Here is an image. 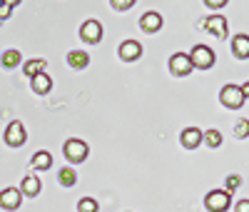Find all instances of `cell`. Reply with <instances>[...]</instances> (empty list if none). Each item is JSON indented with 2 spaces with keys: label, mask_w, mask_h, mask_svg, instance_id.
Segmentation results:
<instances>
[{
  "label": "cell",
  "mask_w": 249,
  "mask_h": 212,
  "mask_svg": "<svg viewBox=\"0 0 249 212\" xmlns=\"http://www.w3.org/2000/svg\"><path fill=\"white\" fill-rule=\"evenodd\" d=\"M190 62H192V68L207 70V68L214 65V53L207 48V45H195L192 53H190Z\"/></svg>",
  "instance_id": "cell-1"
},
{
  "label": "cell",
  "mask_w": 249,
  "mask_h": 212,
  "mask_svg": "<svg viewBox=\"0 0 249 212\" xmlns=\"http://www.w3.org/2000/svg\"><path fill=\"white\" fill-rule=\"evenodd\" d=\"M219 100H222V105L224 108H230V110H239L242 105H244V95H242V90L237 88V85H224L222 88V93H219Z\"/></svg>",
  "instance_id": "cell-2"
},
{
  "label": "cell",
  "mask_w": 249,
  "mask_h": 212,
  "mask_svg": "<svg viewBox=\"0 0 249 212\" xmlns=\"http://www.w3.org/2000/svg\"><path fill=\"white\" fill-rule=\"evenodd\" d=\"M230 202H232V195L227 193V190H212V193L204 197V205L210 212H224L230 207Z\"/></svg>",
  "instance_id": "cell-3"
},
{
  "label": "cell",
  "mask_w": 249,
  "mask_h": 212,
  "mask_svg": "<svg viewBox=\"0 0 249 212\" xmlns=\"http://www.w3.org/2000/svg\"><path fill=\"white\" fill-rule=\"evenodd\" d=\"M88 142H82V140H68L65 142V157L70 160V162H85L88 160Z\"/></svg>",
  "instance_id": "cell-4"
},
{
  "label": "cell",
  "mask_w": 249,
  "mask_h": 212,
  "mask_svg": "<svg viewBox=\"0 0 249 212\" xmlns=\"http://www.w3.org/2000/svg\"><path fill=\"white\" fill-rule=\"evenodd\" d=\"M25 127H23V122L20 120H13L8 127H5V142L10 145V147H20L25 142Z\"/></svg>",
  "instance_id": "cell-5"
},
{
  "label": "cell",
  "mask_w": 249,
  "mask_h": 212,
  "mask_svg": "<svg viewBox=\"0 0 249 212\" xmlns=\"http://www.w3.org/2000/svg\"><path fill=\"white\" fill-rule=\"evenodd\" d=\"M80 38L85 42H90V45H95V42L102 40V25L97 23V20H85L82 28H80Z\"/></svg>",
  "instance_id": "cell-6"
},
{
  "label": "cell",
  "mask_w": 249,
  "mask_h": 212,
  "mask_svg": "<svg viewBox=\"0 0 249 212\" xmlns=\"http://www.w3.org/2000/svg\"><path fill=\"white\" fill-rule=\"evenodd\" d=\"M170 70H172V75H177V77L190 75V73H192L190 55H187V53H177V55H172V58H170Z\"/></svg>",
  "instance_id": "cell-7"
},
{
  "label": "cell",
  "mask_w": 249,
  "mask_h": 212,
  "mask_svg": "<svg viewBox=\"0 0 249 212\" xmlns=\"http://www.w3.org/2000/svg\"><path fill=\"white\" fill-rule=\"evenodd\" d=\"M20 200H23V193L15 190V187H5L3 193H0V207L3 210H18Z\"/></svg>",
  "instance_id": "cell-8"
},
{
  "label": "cell",
  "mask_w": 249,
  "mask_h": 212,
  "mask_svg": "<svg viewBox=\"0 0 249 212\" xmlns=\"http://www.w3.org/2000/svg\"><path fill=\"white\" fill-rule=\"evenodd\" d=\"M142 55V45L137 40H124L122 45H120V58L122 60H127V62H132V60H137Z\"/></svg>",
  "instance_id": "cell-9"
},
{
  "label": "cell",
  "mask_w": 249,
  "mask_h": 212,
  "mask_svg": "<svg viewBox=\"0 0 249 212\" xmlns=\"http://www.w3.org/2000/svg\"><path fill=\"white\" fill-rule=\"evenodd\" d=\"M204 25L210 33H214L217 38H227V18L224 15H210L204 20Z\"/></svg>",
  "instance_id": "cell-10"
},
{
  "label": "cell",
  "mask_w": 249,
  "mask_h": 212,
  "mask_svg": "<svg viewBox=\"0 0 249 212\" xmlns=\"http://www.w3.org/2000/svg\"><path fill=\"white\" fill-rule=\"evenodd\" d=\"M140 25H142V30H144V33H157V30L162 28V15H160V13H155V10L144 13V15H142V20H140Z\"/></svg>",
  "instance_id": "cell-11"
},
{
  "label": "cell",
  "mask_w": 249,
  "mask_h": 212,
  "mask_svg": "<svg viewBox=\"0 0 249 212\" xmlns=\"http://www.w3.org/2000/svg\"><path fill=\"white\" fill-rule=\"evenodd\" d=\"M199 142H202V130H197V127H184L182 130V145L187 147V150L199 147Z\"/></svg>",
  "instance_id": "cell-12"
},
{
  "label": "cell",
  "mask_w": 249,
  "mask_h": 212,
  "mask_svg": "<svg viewBox=\"0 0 249 212\" xmlns=\"http://www.w3.org/2000/svg\"><path fill=\"white\" fill-rule=\"evenodd\" d=\"M232 50H234V55L237 58H249V35H234V40H232Z\"/></svg>",
  "instance_id": "cell-13"
},
{
  "label": "cell",
  "mask_w": 249,
  "mask_h": 212,
  "mask_svg": "<svg viewBox=\"0 0 249 212\" xmlns=\"http://www.w3.org/2000/svg\"><path fill=\"white\" fill-rule=\"evenodd\" d=\"M50 88H53V80H50V75H48V73H40L37 77H33V90H35L37 95L50 93Z\"/></svg>",
  "instance_id": "cell-14"
},
{
  "label": "cell",
  "mask_w": 249,
  "mask_h": 212,
  "mask_svg": "<svg viewBox=\"0 0 249 212\" xmlns=\"http://www.w3.org/2000/svg\"><path fill=\"white\" fill-rule=\"evenodd\" d=\"M68 62H70L72 68L82 70V68H88V65H90V55H88V53H82V50H72V53H68Z\"/></svg>",
  "instance_id": "cell-15"
},
{
  "label": "cell",
  "mask_w": 249,
  "mask_h": 212,
  "mask_svg": "<svg viewBox=\"0 0 249 212\" xmlns=\"http://www.w3.org/2000/svg\"><path fill=\"white\" fill-rule=\"evenodd\" d=\"M20 193L28 195V197H35V195L40 193V180H37V175H28V177L23 180V187H20Z\"/></svg>",
  "instance_id": "cell-16"
},
{
  "label": "cell",
  "mask_w": 249,
  "mask_h": 212,
  "mask_svg": "<svg viewBox=\"0 0 249 212\" xmlns=\"http://www.w3.org/2000/svg\"><path fill=\"white\" fill-rule=\"evenodd\" d=\"M40 73H48V62L45 60H30V62H25V75L28 77H37Z\"/></svg>",
  "instance_id": "cell-17"
},
{
  "label": "cell",
  "mask_w": 249,
  "mask_h": 212,
  "mask_svg": "<svg viewBox=\"0 0 249 212\" xmlns=\"http://www.w3.org/2000/svg\"><path fill=\"white\" fill-rule=\"evenodd\" d=\"M50 165H53V155L50 153H45V150L35 153V157H33V167L35 170H50Z\"/></svg>",
  "instance_id": "cell-18"
},
{
  "label": "cell",
  "mask_w": 249,
  "mask_h": 212,
  "mask_svg": "<svg viewBox=\"0 0 249 212\" xmlns=\"http://www.w3.org/2000/svg\"><path fill=\"white\" fill-rule=\"evenodd\" d=\"M77 182V175H75V170L65 167V170H60V185H65V187H72Z\"/></svg>",
  "instance_id": "cell-19"
},
{
  "label": "cell",
  "mask_w": 249,
  "mask_h": 212,
  "mask_svg": "<svg viewBox=\"0 0 249 212\" xmlns=\"http://www.w3.org/2000/svg\"><path fill=\"white\" fill-rule=\"evenodd\" d=\"M202 140L210 145V147H219V145H222V133H219V130H207V133L202 135Z\"/></svg>",
  "instance_id": "cell-20"
},
{
  "label": "cell",
  "mask_w": 249,
  "mask_h": 212,
  "mask_svg": "<svg viewBox=\"0 0 249 212\" xmlns=\"http://www.w3.org/2000/svg\"><path fill=\"white\" fill-rule=\"evenodd\" d=\"M20 62V53L18 50H5L3 53V68H15Z\"/></svg>",
  "instance_id": "cell-21"
},
{
  "label": "cell",
  "mask_w": 249,
  "mask_h": 212,
  "mask_svg": "<svg viewBox=\"0 0 249 212\" xmlns=\"http://www.w3.org/2000/svg\"><path fill=\"white\" fill-rule=\"evenodd\" d=\"M77 210H80V212H97V202H95L92 197H82V200L77 202Z\"/></svg>",
  "instance_id": "cell-22"
},
{
  "label": "cell",
  "mask_w": 249,
  "mask_h": 212,
  "mask_svg": "<svg viewBox=\"0 0 249 212\" xmlns=\"http://www.w3.org/2000/svg\"><path fill=\"white\" fill-rule=\"evenodd\" d=\"M234 135L237 137H249V120H239L234 125Z\"/></svg>",
  "instance_id": "cell-23"
},
{
  "label": "cell",
  "mask_w": 249,
  "mask_h": 212,
  "mask_svg": "<svg viewBox=\"0 0 249 212\" xmlns=\"http://www.w3.org/2000/svg\"><path fill=\"white\" fill-rule=\"evenodd\" d=\"M15 5H18L15 0H10V3H8V0H5V3H0V20L8 18V15L13 13V8H15Z\"/></svg>",
  "instance_id": "cell-24"
},
{
  "label": "cell",
  "mask_w": 249,
  "mask_h": 212,
  "mask_svg": "<svg viewBox=\"0 0 249 212\" xmlns=\"http://www.w3.org/2000/svg\"><path fill=\"white\" fill-rule=\"evenodd\" d=\"M239 182H242V180H239V175H230V177H227V193L232 195L234 190L239 187Z\"/></svg>",
  "instance_id": "cell-25"
},
{
  "label": "cell",
  "mask_w": 249,
  "mask_h": 212,
  "mask_svg": "<svg viewBox=\"0 0 249 212\" xmlns=\"http://www.w3.org/2000/svg\"><path fill=\"white\" fill-rule=\"evenodd\" d=\"M132 5H135L132 0H115V3H112L115 10H127V8H132Z\"/></svg>",
  "instance_id": "cell-26"
},
{
  "label": "cell",
  "mask_w": 249,
  "mask_h": 212,
  "mask_svg": "<svg viewBox=\"0 0 249 212\" xmlns=\"http://www.w3.org/2000/svg\"><path fill=\"white\" fill-rule=\"evenodd\" d=\"M207 8H224V0H207Z\"/></svg>",
  "instance_id": "cell-27"
},
{
  "label": "cell",
  "mask_w": 249,
  "mask_h": 212,
  "mask_svg": "<svg viewBox=\"0 0 249 212\" xmlns=\"http://www.w3.org/2000/svg\"><path fill=\"white\" fill-rule=\"evenodd\" d=\"M237 212H249V200H242V202H237V207H234Z\"/></svg>",
  "instance_id": "cell-28"
},
{
  "label": "cell",
  "mask_w": 249,
  "mask_h": 212,
  "mask_svg": "<svg viewBox=\"0 0 249 212\" xmlns=\"http://www.w3.org/2000/svg\"><path fill=\"white\" fill-rule=\"evenodd\" d=\"M239 90H242V95H244V100H247V97H249V82H244Z\"/></svg>",
  "instance_id": "cell-29"
}]
</instances>
